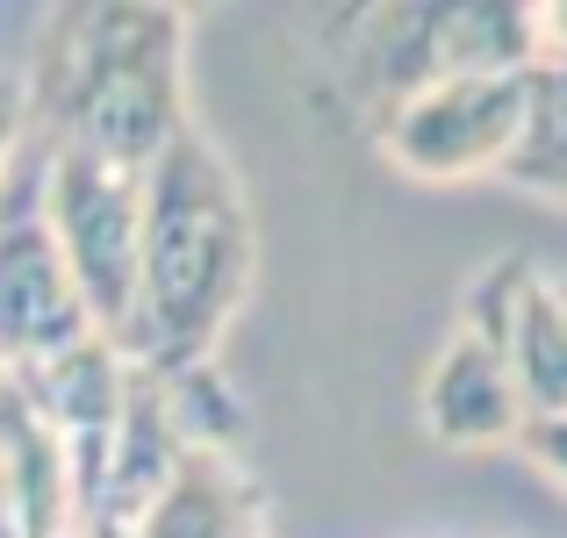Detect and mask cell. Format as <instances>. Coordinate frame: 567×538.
I'll return each instance as SVG.
<instances>
[{
  "mask_svg": "<svg viewBox=\"0 0 567 538\" xmlns=\"http://www.w3.org/2000/svg\"><path fill=\"white\" fill-rule=\"evenodd\" d=\"M251 273H259V223L245 179L202 123H187L144 173L123 359L158 373L216 366L223 331L251 302Z\"/></svg>",
  "mask_w": 567,
  "mask_h": 538,
  "instance_id": "cell-1",
  "label": "cell"
},
{
  "mask_svg": "<svg viewBox=\"0 0 567 538\" xmlns=\"http://www.w3.org/2000/svg\"><path fill=\"white\" fill-rule=\"evenodd\" d=\"M302 72L338 130L374 144L410 94L453 72L567 65V14L554 0H367L295 14Z\"/></svg>",
  "mask_w": 567,
  "mask_h": 538,
  "instance_id": "cell-2",
  "label": "cell"
},
{
  "mask_svg": "<svg viewBox=\"0 0 567 538\" xmlns=\"http://www.w3.org/2000/svg\"><path fill=\"white\" fill-rule=\"evenodd\" d=\"M22 108L51 152L152 173V158L194 123L187 108V14L158 0H72L43 22Z\"/></svg>",
  "mask_w": 567,
  "mask_h": 538,
  "instance_id": "cell-3",
  "label": "cell"
},
{
  "mask_svg": "<svg viewBox=\"0 0 567 538\" xmlns=\"http://www.w3.org/2000/svg\"><path fill=\"white\" fill-rule=\"evenodd\" d=\"M237 438H245V402L216 366L158 373L130 359L123 402H115V424L101 438L94 482L72 503V525H137L144 503L187 459V445H237Z\"/></svg>",
  "mask_w": 567,
  "mask_h": 538,
  "instance_id": "cell-4",
  "label": "cell"
},
{
  "mask_svg": "<svg viewBox=\"0 0 567 538\" xmlns=\"http://www.w3.org/2000/svg\"><path fill=\"white\" fill-rule=\"evenodd\" d=\"M94 338L101 331L43 223V137L22 115V144L0 173V381L29 387Z\"/></svg>",
  "mask_w": 567,
  "mask_h": 538,
  "instance_id": "cell-5",
  "label": "cell"
},
{
  "mask_svg": "<svg viewBox=\"0 0 567 538\" xmlns=\"http://www.w3.org/2000/svg\"><path fill=\"white\" fill-rule=\"evenodd\" d=\"M532 266H539L532 251H496L467 280L453 331L424 366L416 410H424V431L439 445H453V453H511L517 445V387H511L503 331H511V302Z\"/></svg>",
  "mask_w": 567,
  "mask_h": 538,
  "instance_id": "cell-6",
  "label": "cell"
},
{
  "mask_svg": "<svg viewBox=\"0 0 567 538\" xmlns=\"http://www.w3.org/2000/svg\"><path fill=\"white\" fill-rule=\"evenodd\" d=\"M137 201H144L137 173H115L101 158L43 144V223L65 251V273L80 288L94 331L115 352H123L130 331V288H137Z\"/></svg>",
  "mask_w": 567,
  "mask_h": 538,
  "instance_id": "cell-7",
  "label": "cell"
},
{
  "mask_svg": "<svg viewBox=\"0 0 567 538\" xmlns=\"http://www.w3.org/2000/svg\"><path fill=\"white\" fill-rule=\"evenodd\" d=\"M546 65H511V72H453V80L410 94L381 130V158L410 179H482L503 173L517 152V130L532 115V86Z\"/></svg>",
  "mask_w": 567,
  "mask_h": 538,
  "instance_id": "cell-8",
  "label": "cell"
},
{
  "mask_svg": "<svg viewBox=\"0 0 567 538\" xmlns=\"http://www.w3.org/2000/svg\"><path fill=\"white\" fill-rule=\"evenodd\" d=\"M503 352H511V387H517L511 453H525L546 482H560L567 474V302L546 266H532L525 288H517Z\"/></svg>",
  "mask_w": 567,
  "mask_h": 538,
  "instance_id": "cell-9",
  "label": "cell"
},
{
  "mask_svg": "<svg viewBox=\"0 0 567 538\" xmlns=\"http://www.w3.org/2000/svg\"><path fill=\"white\" fill-rule=\"evenodd\" d=\"M130 538H274L266 482L237 459V445H187L173 482L144 503Z\"/></svg>",
  "mask_w": 567,
  "mask_h": 538,
  "instance_id": "cell-10",
  "label": "cell"
},
{
  "mask_svg": "<svg viewBox=\"0 0 567 538\" xmlns=\"http://www.w3.org/2000/svg\"><path fill=\"white\" fill-rule=\"evenodd\" d=\"M0 538H72L65 445L8 381H0Z\"/></svg>",
  "mask_w": 567,
  "mask_h": 538,
  "instance_id": "cell-11",
  "label": "cell"
},
{
  "mask_svg": "<svg viewBox=\"0 0 567 538\" xmlns=\"http://www.w3.org/2000/svg\"><path fill=\"white\" fill-rule=\"evenodd\" d=\"M496 179L539 194L546 208L567 201V65L539 72V86H532V115H525V130H517V152L503 158Z\"/></svg>",
  "mask_w": 567,
  "mask_h": 538,
  "instance_id": "cell-12",
  "label": "cell"
},
{
  "mask_svg": "<svg viewBox=\"0 0 567 538\" xmlns=\"http://www.w3.org/2000/svg\"><path fill=\"white\" fill-rule=\"evenodd\" d=\"M22 72H8L0 65V173H8V158H14V144H22Z\"/></svg>",
  "mask_w": 567,
  "mask_h": 538,
  "instance_id": "cell-13",
  "label": "cell"
},
{
  "mask_svg": "<svg viewBox=\"0 0 567 538\" xmlns=\"http://www.w3.org/2000/svg\"><path fill=\"white\" fill-rule=\"evenodd\" d=\"M72 538H130L123 525H72Z\"/></svg>",
  "mask_w": 567,
  "mask_h": 538,
  "instance_id": "cell-14",
  "label": "cell"
}]
</instances>
